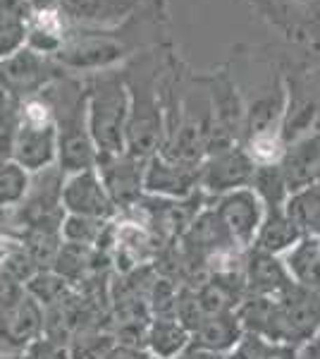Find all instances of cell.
<instances>
[{
	"label": "cell",
	"mask_w": 320,
	"mask_h": 359,
	"mask_svg": "<svg viewBox=\"0 0 320 359\" xmlns=\"http://www.w3.org/2000/svg\"><path fill=\"white\" fill-rule=\"evenodd\" d=\"M41 96L48 101L55 123V165L65 175L96 168L98 151L89 132V118H86V77L69 74L62 69L60 77L46 86Z\"/></svg>",
	"instance_id": "obj_1"
},
{
	"label": "cell",
	"mask_w": 320,
	"mask_h": 359,
	"mask_svg": "<svg viewBox=\"0 0 320 359\" xmlns=\"http://www.w3.org/2000/svg\"><path fill=\"white\" fill-rule=\"evenodd\" d=\"M86 118L98 156L125 151L130 91L122 69H103L86 77Z\"/></svg>",
	"instance_id": "obj_2"
},
{
	"label": "cell",
	"mask_w": 320,
	"mask_h": 359,
	"mask_svg": "<svg viewBox=\"0 0 320 359\" xmlns=\"http://www.w3.org/2000/svg\"><path fill=\"white\" fill-rule=\"evenodd\" d=\"M127 91H130V118L125 130V151L148 161L160 154L162 135H165V113L160 108L155 79L151 74L132 77L125 72Z\"/></svg>",
	"instance_id": "obj_3"
},
{
	"label": "cell",
	"mask_w": 320,
	"mask_h": 359,
	"mask_svg": "<svg viewBox=\"0 0 320 359\" xmlns=\"http://www.w3.org/2000/svg\"><path fill=\"white\" fill-rule=\"evenodd\" d=\"M10 158L29 172H39L55 165L57 135L50 106L43 96H34L20 103V125L13 142Z\"/></svg>",
	"instance_id": "obj_4"
},
{
	"label": "cell",
	"mask_w": 320,
	"mask_h": 359,
	"mask_svg": "<svg viewBox=\"0 0 320 359\" xmlns=\"http://www.w3.org/2000/svg\"><path fill=\"white\" fill-rule=\"evenodd\" d=\"M127 55H130V48L120 39L110 36L103 29L91 32L89 27L72 22L67 41L53 55V60L69 74L89 77V74L103 72V69L118 67Z\"/></svg>",
	"instance_id": "obj_5"
},
{
	"label": "cell",
	"mask_w": 320,
	"mask_h": 359,
	"mask_svg": "<svg viewBox=\"0 0 320 359\" xmlns=\"http://www.w3.org/2000/svg\"><path fill=\"white\" fill-rule=\"evenodd\" d=\"M320 331V294L299 287L296 283L275 297V326L270 343L299 350Z\"/></svg>",
	"instance_id": "obj_6"
},
{
	"label": "cell",
	"mask_w": 320,
	"mask_h": 359,
	"mask_svg": "<svg viewBox=\"0 0 320 359\" xmlns=\"http://www.w3.org/2000/svg\"><path fill=\"white\" fill-rule=\"evenodd\" d=\"M60 72L62 69L53 57L41 55L25 46L0 60V94L22 103L43 94L46 86L53 84Z\"/></svg>",
	"instance_id": "obj_7"
},
{
	"label": "cell",
	"mask_w": 320,
	"mask_h": 359,
	"mask_svg": "<svg viewBox=\"0 0 320 359\" xmlns=\"http://www.w3.org/2000/svg\"><path fill=\"white\" fill-rule=\"evenodd\" d=\"M62 182H65V172L57 165L32 172L29 192L22 199V204L15 206L20 230L27 228L60 230V225L67 216L65 208H62Z\"/></svg>",
	"instance_id": "obj_8"
},
{
	"label": "cell",
	"mask_w": 320,
	"mask_h": 359,
	"mask_svg": "<svg viewBox=\"0 0 320 359\" xmlns=\"http://www.w3.org/2000/svg\"><path fill=\"white\" fill-rule=\"evenodd\" d=\"M96 170L101 175V182L106 187L110 201L118 208V213L130 211L132 206L139 204L144 194V170L146 161L137 156L122 151L113 156H98Z\"/></svg>",
	"instance_id": "obj_9"
},
{
	"label": "cell",
	"mask_w": 320,
	"mask_h": 359,
	"mask_svg": "<svg viewBox=\"0 0 320 359\" xmlns=\"http://www.w3.org/2000/svg\"><path fill=\"white\" fill-rule=\"evenodd\" d=\"M256 165L244 151V147H230L225 151L206 156L199 172V189L206 199H218L232 189L249 187L251 184Z\"/></svg>",
	"instance_id": "obj_10"
},
{
	"label": "cell",
	"mask_w": 320,
	"mask_h": 359,
	"mask_svg": "<svg viewBox=\"0 0 320 359\" xmlns=\"http://www.w3.org/2000/svg\"><path fill=\"white\" fill-rule=\"evenodd\" d=\"M215 216L225 225V230L235 240L237 247L251 249L253 237L258 233L260 221H263L265 206L260 196L251 187L232 189L215 199Z\"/></svg>",
	"instance_id": "obj_11"
},
{
	"label": "cell",
	"mask_w": 320,
	"mask_h": 359,
	"mask_svg": "<svg viewBox=\"0 0 320 359\" xmlns=\"http://www.w3.org/2000/svg\"><path fill=\"white\" fill-rule=\"evenodd\" d=\"M62 208L65 213L96 221H113L118 218V208L110 201L96 168L79 172H69L62 182Z\"/></svg>",
	"instance_id": "obj_12"
},
{
	"label": "cell",
	"mask_w": 320,
	"mask_h": 359,
	"mask_svg": "<svg viewBox=\"0 0 320 359\" xmlns=\"http://www.w3.org/2000/svg\"><path fill=\"white\" fill-rule=\"evenodd\" d=\"M201 165L179 163L162 154L151 156L144 170V192L160 199H184L199 189Z\"/></svg>",
	"instance_id": "obj_13"
},
{
	"label": "cell",
	"mask_w": 320,
	"mask_h": 359,
	"mask_svg": "<svg viewBox=\"0 0 320 359\" xmlns=\"http://www.w3.org/2000/svg\"><path fill=\"white\" fill-rule=\"evenodd\" d=\"M242 276L246 294H260V297H277L292 285V276H289L282 257L260 252L253 247L244 254Z\"/></svg>",
	"instance_id": "obj_14"
},
{
	"label": "cell",
	"mask_w": 320,
	"mask_h": 359,
	"mask_svg": "<svg viewBox=\"0 0 320 359\" xmlns=\"http://www.w3.org/2000/svg\"><path fill=\"white\" fill-rule=\"evenodd\" d=\"M280 172L287 184V192L304 189L320 180V127L311 135L287 144L280 161Z\"/></svg>",
	"instance_id": "obj_15"
},
{
	"label": "cell",
	"mask_w": 320,
	"mask_h": 359,
	"mask_svg": "<svg viewBox=\"0 0 320 359\" xmlns=\"http://www.w3.org/2000/svg\"><path fill=\"white\" fill-rule=\"evenodd\" d=\"M43 306L29 297L27 292H22V297L0 314V333L15 352H25L29 343L43 335Z\"/></svg>",
	"instance_id": "obj_16"
},
{
	"label": "cell",
	"mask_w": 320,
	"mask_h": 359,
	"mask_svg": "<svg viewBox=\"0 0 320 359\" xmlns=\"http://www.w3.org/2000/svg\"><path fill=\"white\" fill-rule=\"evenodd\" d=\"M72 22L60 10H46V13H34L27 32V48L36 50L41 55L53 57L62 43L67 41Z\"/></svg>",
	"instance_id": "obj_17"
},
{
	"label": "cell",
	"mask_w": 320,
	"mask_h": 359,
	"mask_svg": "<svg viewBox=\"0 0 320 359\" xmlns=\"http://www.w3.org/2000/svg\"><path fill=\"white\" fill-rule=\"evenodd\" d=\"M292 283L299 287L320 294V237L306 233L296 245L282 257Z\"/></svg>",
	"instance_id": "obj_18"
},
{
	"label": "cell",
	"mask_w": 320,
	"mask_h": 359,
	"mask_svg": "<svg viewBox=\"0 0 320 359\" xmlns=\"http://www.w3.org/2000/svg\"><path fill=\"white\" fill-rule=\"evenodd\" d=\"M301 237H304V233L284 216L282 208H265L263 221H260V228L253 237L251 247L267 254H275V257H284Z\"/></svg>",
	"instance_id": "obj_19"
},
{
	"label": "cell",
	"mask_w": 320,
	"mask_h": 359,
	"mask_svg": "<svg viewBox=\"0 0 320 359\" xmlns=\"http://www.w3.org/2000/svg\"><path fill=\"white\" fill-rule=\"evenodd\" d=\"M32 15L34 10L27 0H0V60L27 46Z\"/></svg>",
	"instance_id": "obj_20"
},
{
	"label": "cell",
	"mask_w": 320,
	"mask_h": 359,
	"mask_svg": "<svg viewBox=\"0 0 320 359\" xmlns=\"http://www.w3.org/2000/svg\"><path fill=\"white\" fill-rule=\"evenodd\" d=\"M242 335L244 328L237 314H215V316H206L199 323V328L191 333V343L208 347L213 352L230 355L237 347V343L242 340Z\"/></svg>",
	"instance_id": "obj_21"
},
{
	"label": "cell",
	"mask_w": 320,
	"mask_h": 359,
	"mask_svg": "<svg viewBox=\"0 0 320 359\" xmlns=\"http://www.w3.org/2000/svg\"><path fill=\"white\" fill-rule=\"evenodd\" d=\"M191 343V335L177 318H151L146 328V352L155 359H177Z\"/></svg>",
	"instance_id": "obj_22"
},
{
	"label": "cell",
	"mask_w": 320,
	"mask_h": 359,
	"mask_svg": "<svg viewBox=\"0 0 320 359\" xmlns=\"http://www.w3.org/2000/svg\"><path fill=\"white\" fill-rule=\"evenodd\" d=\"M284 108H287V91L277 89L275 94L263 96L244 113V142L258 135H272L280 132Z\"/></svg>",
	"instance_id": "obj_23"
},
{
	"label": "cell",
	"mask_w": 320,
	"mask_h": 359,
	"mask_svg": "<svg viewBox=\"0 0 320 359\" xmlns=\"http://www.w3.org/2000/svg\"><path fill=\"white\" fill-rule=\"evenodd\" d=\"M282 211L304 235L313 233L316 225L320 223V182H313L304 189L289 192Z\"/></svg>",
	"instance_id": "obj_24"
},
{
	"label": "cell",
	"mask_w": 320,
	"mask_h": 359,
	"mask_svg": "<svg viewBox=\"0 0 320 359\" xmlns=\"http://www.w3.org/2000/svg\"><path fill=\"white\" fill-rule=\"evenodd\" d=\"M25 252L32 257V262L39 266V271L53 269V262L62 247V235L55 228H27L17 237Z\"/></svg>",
	"instance_id": "obj_25"
},
{
	"label": "cell",
	"mask_w": 320,
	"mask_h": 359,
	"mask_svg": "<svg viewBox=\"0 0 320 359\" xmlns=\"http://www.w3.org/2000/svg\"><path fill=\"white\" fill-rule=\"evenodd\" d=\"M25 292L32 299H36L43 309H50V306L65 302L69 297V292H72V285H69L62 276H57L53 269H43V271H36V273L25 283Z\"/></svg>",
	"instance_id": "obj_26"
},
{
	"label": "cell",
	"mask_w": 320,
	"mask_h": 359,
	"mask_svg": "<svg viewBox=\"0 0 320 359\" xmlns=\"http://www.w3.org/2000/svg\"><path fill=\"white\" fill-rule=\"evenodd\" d=\"M115 345V335L110 326H86L72 333L69 338V357L72 359H103Z\"/></svg>",
	"instance_id": "obj_27"
},
{
	"label": "cell",
	"mask_w": 320,
	"mask_h": 359,
	"mask_svg": "<svg viewBox=\"0 0 320 359\" xmlns=\"http://www.w3.org/2000/svg\"><path fill=\"white\" fill-rule=\"evenodd\" d=\"M29 184H32V172L27 168H22L13 158L0 161V206H20L29 192Z\"/></svg>",
	"instance_id": "obj_28"
},
{
	"label": "cell",
	"mask_w": 320,
	"mask_h": 359,
	"mask_svg": "<svg viewBox=\"0 0 320 359\" xmlns=\"http://www.w3.org/2000/svg\"><path fill=\"white\" fill-rule=\"evenodd\" d=\"M249 187L260 196V201H263L265 208H282L289 196L287 184H284V177L280 172V165L256 168Z\"/></svg>",
	"instance_id": "obj_29"
},
{
	"label": "cell",
	"mask_w": 320,
	"mask_h": 359,
	"mask_svg": "<svg viewBox=\"0 0 320 359\" xmlns=\"http://www.w3.org/2000/svg\"><path fill=\"white\" fill-rule=\"evenodd\" d=\"M110 221H96V218H84V216H72L67 213L65 221L60 225L62 242L69 245H81V247H98L106 235Z\"/></svg>",
	"instance_id": "obj_30"
},
{
	"label": "cell",
	"mask_w": 320,
	"mask_h": 359,
	"mask_svg": "<svg viewBox=\"0 0 320 359\" xmlns=\"http://www.w3.org/2000/svg\"><path fill=\"white\" fill-rule=\"evenodd\" d=\"M230 359H296V350L289 345L270 343L260 335L244 333L235 350L227 355Z\"/></svg>",
	"instance_id": "obj_31"
},
{
	"label": "cell",
	"mask_w": 320,
	"mask_h": 359,
	"mask_svg": "<svg viewBox=\"0 0 320 359\" xmlns=\"http://www.w3.org/2000/svg\"><path fill=\"white\" fill-rule=\"evenodd\" d=\"M17 125H20V101L0 94V161L10 158L13 154Z\"/></svg>",
	"instance_id": "obj_32"
},
{
	"label": "cell",
	"mask_w": 320,
	"mask_h": 359,
	"mask_svg": "<svg viewBox=\"0 0 320 359\" xmlns=\"http://www.w3.org/2000/svg\"><path fill=\"white\" fill-rule=\"evenodd\" d=\"M0 271H3V273H8L13 280L20 283V285H25L29 278L39 271V266L32 262V257L25 252V247H22L20 242H13L10 249H8V257H5L3 266H0Z\"/></svg>",
	"instance_id": "obj_33"
},
{
	"label": "cell",
	"mask_w": 320,
	"mask_h": 359,
	"mask_svg": "<svg viewBox=\"0 0 320 359\" xmlns=\"http://www.w3.org/2000/svg\"><path fill=\"white\" fill-rule=\"evenodd\" d=\"M22 355L27 359H72L67 343H60V340L48 338V335H41L34 343H29Z\"/></svg>",
	"instance_id": "obj_34"
},
{
	"label": "cell",
	"mask_w": 320,
	"mask_h": 359,
	"mask_svg": "<svg viewBox=\"0 0 320 359\" xmlns=\"http://www.w3.org/2000/svg\"><path fill=\"white\" fill-rule=\"evenodd\" d=\"M25 292V285H20L17 280H13L8 273L0 271V314H3L8 306H13L17 299Z\"/></svg>",
	"instance_id": "obj_35"
},
{
	"label": "cell",
	"mask_w": 320,
	"mask_h": 359,
	"mask_svg": "<svg viewBox=\"0 0 320 359\" xmlns=\"http://www.w3.org/2000/svg\"><path fill=\"white\" fill-rule=\"evenodd\" d=\"M103 359H148L146 350H139V347H130V345H118L115 343L110 350L106 352Z\"/></svg>",
	"instance_id": "obj_36"
},
{
	"label": "cell",
	"mask_w": 320,
	"mask_h": 359,
	"mask_svg": "<svg viewBox=\"0 0 320 359\" xmlns=\"http://www.w3.org/2000/svg\"><path fill=\"white\" fill-rule=\"evenodd\" d=\"M177 359H230V357L223 355V352H213V350H208V347L189 343Z\"/></svg>",
	"instance_id": "obj_37"
},
{
	"label": "cell",
	"mask_w": 320,
	"mask_h": 359,
	"mask_svg": "<svg viewBox=\"0 0 320 359\" xmlns=\"http://www.w3.org/2000/svg\"><path fill=\"white\" fill-rule=\"evenodd\" d=\"M296 359H320V331L296 350Z\"/></svg>",
	"instance_id": "obj_38"
},
{
	"label": "cell",
	"mask_w": 320,
	"mask_h": 359,
	"mask_svg": "<svg viewBox=\"0 0 320 359\" xmlns=\"http://www.w3.org/2000/svg\"><path fill=\"white\" fill-rule=\"evenodd\" d=\"M34 13H46V10H60L62 0H27Z\"/></svg>",
	"instance_id": "obj_39"
},
{
	"label": "cell",
	"mask_w": 320,
	"mask_h": 359,
	"mask_svg": "<svg viewBox=\"0 0 320 359\" xmlns=\"http://www.w3.org/2000/svg\"><path fill=\"white\" fill-rule=\"evenodd\" d=\"M13 242H15V240H8V237L0 235V266H3L5 257H8V249H10V245H13Z\"/></svg>",
	"instance_id": "obj_40"
},
{
	"label": "cell",
	"mask_w": 320,
	"mask_h": 359,
	"mask_svg": "<svg viewBox=\"0 0 320 359\" xmlns=\"http://www.w3.org/2000/svg\"><path fill=\"white\" fill-rule=\"evenodd\" d=\"M8 355H15V350H13V347H10L8 343H5L3 333H0V359H3V357H8Z\"/></svg>",
	"instance_id": "obj_41"
},
{
	"label": "cell",
	"mask_w": 320,
	"mask_h": 359,
	"mask_svg": "<svg viewBox=\"0 0 320 359\" xmlns=\"http://www.w3.org/2000/svg\"><path fill=\"white\" fill-rule=\"evenodd\" d=\"M3 359H27L22 352H15V355H8V357H3Z\"/></svg>",
	"instance_id": "obj_42"
},
{
	"label": "cell",
	"mask_w": 320,
	"mask_h": 359,
	"mask_svg": "<svg viewBox=\"0 0 320 359\" xmlns=\"http://www.w3.org/2000/svg\"><path fill=\"white\" fill-rule=\"evenodd\" d=\"M313 235H318V237H320V223L316 225V230H313Z\"/></svg>",
	"instance_id": "obj_43"
},
{
	"label": "cell",
	"mask_w": 320,
	"mask_h": 359,
	"mask_svg": "<svg viewBox=\"0 0 320 359\" xmlns=\"http://www.w3.org/2000/svg\"><path fill=\"white\" fill-rule=\"evenodd\" d=\"M296 3H311V0H296Z\"/></svg>",
	"instance_id": "obj_44"
},
{
	"label": "cell",
	"mask_w": 320,
	"mask_h": 359,
	"mask_svg": "<svg viewBox=\"0 0 320 359\" xmlns=\"http://www.w3.org/2000/svg\"><path fill=\"white\" fill-rule=\"evenodd\" d=\"M148 359H155V357H148Z\"/></svg>",
	"instance_id": "obj_45"
},
{
	"label": "cell",
	"mask_w": 320,
	"mask_h": 359,
	"mask_svg": "<svg viewBox=\"0 0 320 359\" xmlns=\"http://www.w3.org/2000/svg\"><path fill=\"white\" fill-rule=\"evenodd\" d=\"M318 182H320V180H318Z\"/></svg>",
	"instance_id": "obj_46"
}]
</instances>
